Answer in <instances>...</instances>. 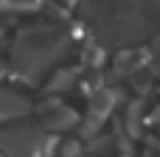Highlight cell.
I'll return each instance as SVG.
<instances>
[{"instance_id": "obj_7", "label": "cell", "mask_w": 160, "mask_h": 157, "mask_svg": "<svg viewBox=\"0 0 160 157\" xmlns=\"http://www.w3.org/2000/svg\"><path fill=\"white\" fill-rule=\"evenodd\" d=\"M76 76H79V70H59V73L53 76V81H51V87H48V90H65L68 84H73V81H76Z\"/></svg>"}, {"instance_id": "obj_1", "label": "cell", "mask_w": 160, "mask_h": 157, "mask_svg": "<svg viewBox=\"0 0 160 157\" xmlns=\"http://www.w3.org/2000/svg\"><path fill=\"white\" fill-rule=\"evenodd\" d=\"M62 48H68L65 34H59L56 28H34V31L22 34V39H17L14 67L25 79H34L37 73H42L48 67V62H53L59 56Z\"/></svg>"}, {"instance_id": "obj_11", "label": "cell", "mask_w": 160, "mask_h": 157, "mask_svg": "<svg viewBox=\"0 0 160 157\" xmlns=\"http://www.w3.org/2000/svg\"><path fill=\"white\" fill-rule=\"evenodd\" d=\"M62 3H68V6H70V3H73V0H62Z\"/></svg>"}, {"instance_id": "obj_3", "label": "cell", "mask_w": 160, "mask_h": 157, "mask_svg": "<svg viewBox=\"0 0 160 157\" xmlns=\"http://www.w3.org/2000/svg\"><path fill=\"white\" fill-rule=\"evenodd\" d=\"M143 65H152V51L146 48H127L115 56V70L124 76H135Z\"/></svg>"}, {"instance_id": "obj_6", "label": "cell", "mask_w": 160, "mask_h": 157, "mask_svg": "<svg viewBox=\"0 0 160 157\" xmlns=\"http://www.w3.org/2000/svg\"><path fill=\"white\" fill-rule=\"evenodd\" d=\"M127 135L138 138L141 135V126H143V101H132L127 107Z\"/></svg>"}, {"instance_id": "obj_5", "label": "cell", "mask_w": 160, "mask_h": 157, "mask_svg": "<svg viewBox=\"0 0 160 157\" xmlns=\"http://www.w3.org/2000/svg\"><path fill=\"white\" fill-rule=\"evenodd\" d=\"M79 124V115L70 107H53V110H42V126L48 132H62Z\"/></svg>"}, {"instance_id": "obj_10", "label": "cell", "mask_w": 160, "mask_h": 157, "mask_svg": "<svg viewBox=\"0 0 160 157\" xmlns=\"http://www.w3.org/2000/svg\"><path fill=\"white\" fill-rule=\"evenodd\" d=\"M149 121H155V124H160V107L155 110V112H152V115H149Z\"/></svg>"}, {"instance_id": "obj_4", "label": "cell", "mask_w": 160, "mask_h": 157, "mask_svg": "<svg viewBox=\"0 0 160 157\" xmlns=\"http://www.w3.org/2000/svg\"><path fill=\"white\" fill-rule=\"evenodd\" d=\"M28 110H31V104L20 93H14L8 87H0V121H14V118L25 115Z\"/></svg>"}, {"instance_id": "obj_12", "label": "cell", "mask_w": 160, "mask_h": 157, "mask_svg": "<svg viewBox=\"0 0 160 157\" xmlns=\"http://www.w3.org/2000/svg\"><path fill=\"white\" fill-rule=\"evenodd\" d=\"M121 157H129V155H127V152H124V155H121Z\"/></svg>"}, {"instance_id": "obj_8", "label": "cell", "mask_w": 160, "mask_h": 157, "mask_svg": "<svg viewBox=\"0 0 160 157\" xmlns=\"http://www.w3.org/2000/svg\"><path fill=\"white\" fill-rule=\"evenodd\" d=\"M59 155L62 157H82V143L79 140H65L59 146Z\"/></svg>"}, {"instance_id": "obj_9", "label": "cell", "mask_w": 160, "mask_h": 157, "mask_svg": "<svg viewBox=\"0 0 160 157\" xmlns=\"http://www.w3.org/2000/svg\"><path fill=\"white\" fill-rule=\"evenodd\" d=\"M149 51H152V70H155V76L160 79V37L152 42V48H149Z\"/></svg>"}, {"instance_id": "obj_2", "label": "cell", "mask_w": 160, "mask_h": 157, "mask_svg": "<svg viewBox=\"0 0 160 157\" xmlns=\"http://www.w3.org/2000/svg\"><path fill=\"white\" fill-rule=\"evenodd\" d=\"M39 124H17L8 129H0V152L8 157H51L53 140L42 132Z\"/></svg>"}]
</instances>
